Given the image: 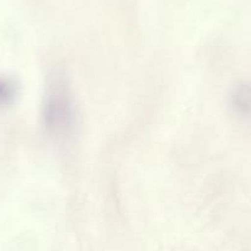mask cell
<instances>
[{"mask_svg": "<svg viewBox=\"0 0 251 251\" xmlns=\"http://www.w3.org/2000/svg\"><path fill=\"white\" fill-rule=\"evenodd\" d=\"M66 86L63 79H54L48 86V93L43 106L46 128L57 136L68 133L73 126L74 106Z\"/></svg>", "mask_w": 251, "mask_h": 251, "instance_id": "obj_1", "label": "cell"}, {"mask_svg": "<svg viewBox=\"0 0 251 251\" xmlns=\"http://www.w3.org/2000/svg\"><path fill=\"white\" fill-rule=\"evenodd\" d=\"M231 105L239 116L251 118V83L240 84L234 90Z\"/></svg>", "mask_w": 251, "mask_h": 251, "instance_id": "obj_2", "label": "cell"}, {"mask_svg": "<svg viewBox=\"0 0 251 251\" xmlns=\"http://www.w3.org/2000/svg\"><path fill=\"white\" fill-rule=\"evenodd\" d=\"M16 84L10 78H0V107L10 105L16 98Z\"/></svg>", "mask_w": 251, "mask_h": 251, "instance_id": "obj_3", "label": "cell"}]
</instances>
